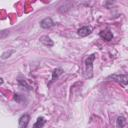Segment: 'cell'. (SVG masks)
<instances>
[{
  "instance_id": "cell-1",
  "label": "cell",
  "mask_w": 128,
  "mask_h": 128,
  "mask_svg": "<svg viewBox=\"0 0 128 128\" xmlns=\"http://www.w3.org/2000/svg\"><path fill=\"white\" fill-rule=\"evenodd\" d=\"M95 54H91L88 56L85 60V74L87 77H92V71H93V61L95 60Z\"/></svg>"
},
{
  "instance_id": "cell-2",
  "label": "cell",
  "mask_w": 128,
  "mask_h": 128,
  "mask_svg": "<svg viewBox=\"0 0 128 128\" xmlns=\"http://www.w3.org/2000/svg\"><path fill=\"white\" fill-rule=\"evenodd\" d=\"M108 79H112L118 83L123 84L124 86H126L127 82H128V78H127L126 74H112V75L108 76Z\"/></svg>"
},
{
  "instance_id": "cell-3",
  "label": "cell",
  "mask_w": 128,
  "mask_h": 128,
  "mask_svg": "<svg viewBox=\"0 0 128 128\" xmlns=\"http://www.w3.org/2000/svg\"><path fill=\"white\" fill-rule=\"evenodd\" d=\"M30 120V116L28 114H23L18 121V128H27Z\"/></svg>"
},
{
  "instance_id": "cell-4",
  "label": "cell",
  "mask_w": 128,
  "mask_h": 128,
  "mask_svg": "<svg viewBox=\"0 0 128 128\" xmlns=\"http://www.w3.org/2000/svg\"><path fill=\"white\" fill-rule=\"evenodd\" d=\"M53 25H54V23H53V21H52V19H51L50 17L44 18V19L40 22V26H41L42 28H44V29H48V28L52 27Z\"/></svg>"
},
{
  "instance_id": "cell-5",
  "label": "cell",
  "mask_w": 128,
  "mask_h": 128,
  "mask_svg": "<svg viewBox=\"0 0 128 128\" xmlns=\"http://www.w3.org/2000/svg\"><path fill=\"white\" fill-rule=\"evenodd\" d=\"M99 35H100V37H101L102 39H104V40H106V41H110V40H112V38H113V34H112V32L109 31V30L101 31Z\"/></svg>"
},
{
  "instance_id": "cell-6",
  "label": "cell",
  "mask_w": 128,
  "mask_h": 128,
  "mask_svg": "<svg viewBox=\"0 0 128 128\" xmlns=\"http://www.w3.org/2000/svg\"><path fill=\"white\" fill-rule=\"evenodd\" d=\"M77 32H78V35H80L81 37H85V36H87L91 33V29L88 26H83L80 29H78Z\"/></svg>"
},
{
  "instance_id": "cell-7",
  "label": "cell",
  "mask_w": 128,
  "mask_h": 128,
  "mask_svg": "<svg viewBox=\"0 0 128 128\" xmlns=\"http://www.w3.org/2000/svg\"><path fill=\"white\" fill-rule=\"evenodd\" d=\"M62 73H63V70H62L61 68H56V69H54V71L52 72L51 82H54L55 80H57V79H58V77H59ZM51 82H50V83H51Z\"/></svg>"
},
{
  "instance_id": "cell-8",
  "label": "cell",
  "mask_w": 128,
  "mask_h": 128,
  "mask_svg": "<svg viewBox=\"0 0 128 128\" xmlns=\"http://www.w3.org/2000/svg\"><path fill=\"white\" fill-rule=\"evenodd\" d=\"M40 41H41L42 44H44V45H46V46H49V47L53 46V41H52L51 38L48 37V36H42V37L40 38Z\"/></svg>"
},
{
  "instance_id": "cell-9",
  "label": "cell",
  "mask_w": 128,
  "mask_h": 128,
  "mask_svg": "<svg viewBox=\"0 0 128 128\" xmlns=\"http://www.w3.org/2000/svg\"><path fill=\"white\" fill-rule=\"evenodd\" d=\"M45 122H46V120L43 117H38V119L36 120V122L34 123L32 128H43Z\"/></svg>"
},
{
  "instance_id": "cell-10",
  "label": "cell",
  "mask_w": 128,
  "mask_h": 128,
  "mask_svg": "<svg viewBox=\"0 0 128 128\" xmlns=\"http://www.w3.org/2000/svg\"><path fill=\"white\" fill-rule=\"evenodd\" d=\"M125 125H126V120H125V118H124L123 116H119V117L117 118V120H116V126H117L118 128H123Z\"/></svg>"
},
{
  "instance_id": "cell-11",
  "label": "cell",
  "mask_w": 128,
  "mask_h": 128,
  "mask_svg": "<svg viewBox=\"0 0 128 128\" xmlns=\"http://www.w3.org/2000/svg\"><path fill=\"white\" fill-rule=\"evenodd\" d=\"M13 50H10V51H6V52H4L2 55H1V58L2 59H6V58H8V57H10L12 54H13Z\"/></svg>"
},
{
  "instance_id": "cell-12",
  "label": "cell",
  "mask_w": 128,
  "mask_h": 128,
  "mask_svg": "<svg viewBox=\"0 0 128 128\" xmlns=\"http://www.w3.org/2000/svg\"><path fill=\"white\" fill-rule=\"evenodd\" d=\"M3 82H4L3 78H1V77H0V85H2V84H3Z\"/></svg>"
}]
</instances>
